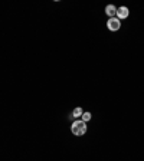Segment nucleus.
I'll return each instance as SVG.
<instances>
[{
    "instance_id": "obj_1",
    "label": "nucleus",
    "mask_w": 144,
    "mask_h": 161,
    "mask_svg": "<svg viewBox=\"0 0 144 161\" xmlns=\"http://www.w3.org/2000/svg\"><path fill=\"white\" fill-rule=\"evenodd\" d=\"M71 131H72V134L81 137V135H84V134L87 132V124H85L82 119H81V121H75L71 125Z\"/></svg>"
},
{
    "instance_id": "obj_2",
    "label": "nucleus",
    "mask_w": 144,
    "mask_h": 161,
    "mask_svg": "<svg viewBox=\"0 0 144 161\" xmlns=\"http://www.w3.org/2000/svg\"><path fill=\"white\" fill-rule=\"evenodd\" d=\"M107 26H108V29H110L111 32H115V30H118V29L121 28V22L117 17H111L110 20H108V23H107Z\"/></svg>"
},
{
    "instance_id": "obj_3",
    "label": "nucleus",
    "mask_w": 144,
    "mask_h": 161,
    "mask_svg": "<svg viewBox=\"0 0 144 161\" xmlns=\"http://www.w3.org/2000/svg\"><path fill=\"white\" fill-rule=\"evenodd\" d=\"M128 15H130V12L125 6H122L120 9H117V19H127Z\"/></svg>"
},
{
    "instance_id": "obj_4",
    "label": "nucleus",
    "mask_w": 144,
    "mask_h": 161,
    "mask_svg": "<svg viewBox=\"0 0 144 161\" xmlns=\"http://www.w3.org/2000/svg\"><path fill=\"white\" fill-rule=\"evenodd\" d=\"M105 13L108 15V16H111V17H114L117 15V7L114 5H108L105 7Z\"/></svg>"
},
{
    "instance_id": "obj_5",
    "label": "nucleus",
    "mask_w": 144,
    "mask_h": 161,
    "mask_svg": "<svg viewBox=\"0 0 144 161\" xmlns=\"http://www.w3.org/2000/svg\"><path fill=\"white\" fill-rule=\"evenodd\" d=\"M82 109H81V108H75V109H74V112H72V117L74 118H79V117H82Z\"/></svg>"
},
{
    "instance_id": "obj_6",
    "label": "nucleus",
    "mask_w": 144,
    "mask_h": 161,
    "mask_svg": "<svg viewBox=\"0 0 144 161\" xmlns=\"http://www.w3.org/2000/svg\"><path fill=\"white\" fill-rule=\"evenodd\" d=\"M89 119H91V114H89V112H84L82 114V121L87 122V121H89Z\"/></svg>"
}]
</instances>
